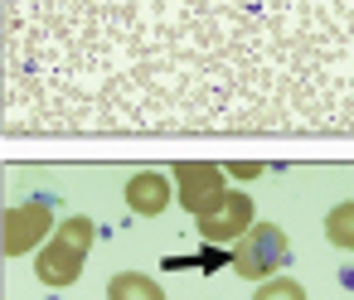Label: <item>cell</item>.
I'll use <instances>...</instances> for the list:
<instances>
[{
  "label": "cell",
  "instance_id": "6da1fadb",
  "mask_svg": "<svg viewBox=\"0 0 354 300\" xmlns=\"http://www.w3.org/2000/svg\"><path fill=\"white\" fill-rule=\"evenodd\" d=\"M93 218H83V213H73V218H64L59 228H54V237L35 252V276L44 281V286H73L78 276H83V261H88V247H93Z\"/></svg>",
  "mask_w": 354,
  "mask_h": 300
},
{
  "label": "cell",
  "instance_id": "7a4b0ae2",
  "mask_svg": "<svg viewBox=\"0 0 354 300\" xmlns=\"http://www.w3.org/2000/svg\"><path fill=\"white\" fill-rule=\"evenodd\" d=\"M286 257H291L286 232H281L277 223H252V228L233 242L228 266H233L238 276H248V281H272V276L286 266Z\"/></svg>",
  "mask_w": 354,
  "mask_h": 300
},
{
  "label": "cell",
  "instance_id": "3957f363",
  "mask_svg": "<svg viewBox=\"0 0 354 300\" xmlns=\"http://www.w3.org/2000/svg\"><path fill=\"white\" fill-rule=\"evenodd\" d=\"M175 184H180L185 213H194V218H204L209 208H218V203L228 199L223 170L209 165V160H180V165H175Z\"/></svg>",
  "mask_w": 354,
  "mask_h": 300
},
{
  "label": "cell",
  "instance_id": "277c9868",
  "mask_svg": "<svg viewBox=\"0 0 354 300\" xmlns=\"http://www.w3.org/2000/svg\"><path fill=\"white\" fill-rule=\"evenodd\" d=\"M54 213L49 203H15L6 208V257H30L54 237Z\"/></svg>",
  "mask_w": 354,
  "mask_h": 300
},
{
  "label": "cell",
  "instance_id": "5b68a950",
  "mask_svg": "<svg viewBox=\"0 0 354 300\" xmlns=\"http://www.w3.org/2000/svg\"><path fill=\"white\" fill-rule=\"evenodd\" d=\"M248 228H252V199L238 194V189H228V199H223L218 208H209L194 232H199L209 247H228V242H238Z\"/></svg>",
  "mask_w": 354,
  "mask_h": 300
},
{
  "label": "cell",
  "instance_id": "8992f818",
  "mask_svg": "<svg viewBox=\"0 0 354 300\" xmlns=\"http://www.w3.org/2000/svg\"><path fill=\"white\" fill-rule=\"evenodd\" d=\"M170 199H180V189H170V179L160 170H141V174L127 179V203L141 218H160L170 208Z\"/></svg>",
  "mask_w": 354,
  "mask_h": 300
},
{
  "label": "cell",
  "instance_id": "52a82bcc",
  "mask_svg": "<svg viewBox=\"0 0 354 300\" xmlns=\"http://www.w3.org/2000/svg\"><path fill=\"white\" fill-rule=\"evenodd\" d=\"M107 300H165V290L146 271H117L107 281Z\"/></svg>",
  "mask_w": 354,
  "mask_h": 300
},
{
  "label": "cell",
  "instance_id": "ba28073f",
  "mask_svg": "<svg viewBox=\"0 0 354 300\" xmlns=\"http://www.w3.org/2000/svg\"><path fill=\"white\" fill-rule=\"evenodd\" d=\"M325 237L339 247V252H354V203H335L325 213Z\"/></svg>",
  "mask_w": 354,
  "mask_h": 300
},
{
  "label": "cell",
  "instance_id": "9c48e42d",
  "mask_svg": "<svg viewBox=\"0 0 354 300\" xmlns=\"http://www.w3.org/2000/svg\"><path fill=\"white\" fill-rule=\"evenodd\" d=\"M252 300H306V290H301V281H291V276H272V281L257 286Z\"/></svg>",
  "mask_w": 354,
  "mask_h": 300
},
{
  "label": "cell",
  "instance_id": "30bf717a",
  "mask_svg": "<svg viewBox=\"0 0 354 300\" xmlns=\"http://www.w3.org/2000/svg\"><path fill=\"white\" fill-rule=\"evenodd\" d=\"M233 174H238V179H257V174H262V165H252V160H243V165H233Z\"/></svg>",
  "mask_w": 354,
  "mask_h": 300
}]
</instances>
